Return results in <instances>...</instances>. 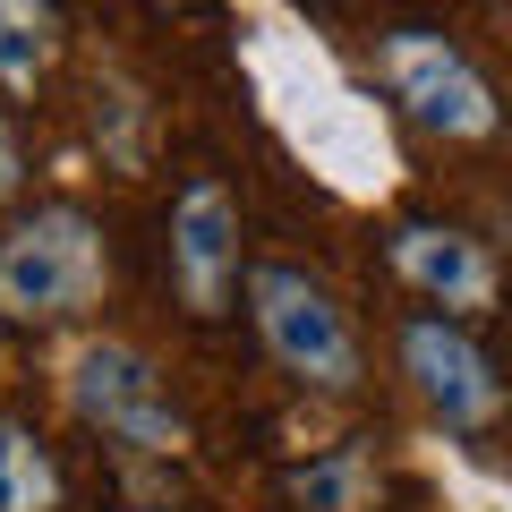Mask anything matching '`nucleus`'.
<instances>
[{"mask_svg": "<svg viewBox=\"0 0 512 512\" xmlns=\"http://www.w3.org/2000/svg\"><path fill=\"white\" fill-rule=\"evenodd\" d=\"M103 282H111L103 231L77 205H35L0 239V316L9 325H69L103 299Z\"/></svg>", "mask_w": 512, "mask_h": 512, "instance_id": "1", "label": "nucleus"}, {"mask_svg": "<svg viewBox=\"0 0 512 512\" xmlns=\"http://www.w3.org/2000/svg\"><path fill=\"white\" fill-rule=\"evenodd\" d=\"M60 393L86 427H103L120 453H146V461H180L188 453V419L171 410L163 376L137 342L120 333H86V342L60 359Z\"/></svg>", "mask_w": 512, "mask_h": 512, "instance_id": "2", "label": "nucleus"}, {"mask_svg": "<svg viewBox=\"0 0 512 512\" xmlns=\"http://www.w3.org/2000/svg\"><path fill=\"white\" fill-rule=\"evenodd\" d=\"M248 316H256V342L282 376H299L308 393H359L367 359H359V333H350L342 299L325 282L291 274V265H256L248 274Z\"/></svg>", "mask_w": 512, "mask_h": 512, "instance_id": "3", "label": "nucleus"}, {"mask_svg": "<svg viewBox=\"0 0 512 512\" xmlns=\"http://www.w3.org/2000/svg\"><path fill=\"white\" fill-rule=\"evenodd\" d=\"M376 77L393 86V103H402L427 137H461V146L495 137V94H487V77H478L444 35H419V26L384 35V43H376Z\"/></svg>", "mask_w": 512, "mask_h": 512, "instance_id": "4", "label": "nucleus"}, {"mask_svg": "<svg viewBox=\"0 0 512 512\" xmlns=\"http://www.w3.org/2000/svg\"><path fill=\"white\" fill-rule=\"evenodd\" d=\"M402 367H410V384H419V402L436 410L444 427H461V436H478V427L504 419V384H495L487 350H478L453 316L402 325Z\"/></svg>", "mask_w": 512, "mask_h": 512, "instance_id": "5", "label": "nucleus"}, {"mask_svg": "<svg viewBox=\"0 0 512 512\" xmlns=\"http://www.w3.org/2000/svg\"><path fill=\"white\" fill-rule=\"evenodd\" d=\"M171 282L188 316H222L239 291V205L222 180H188L171 205Z\"/></svg>", "mask_w": 512, "mask_h": 512, "instance_id": "6", "label": "nucleus"}, {"mask_svg": "<svg viewBox=\"0 0 512 512\" xmlns=\"http://www.w3.org/2000/svg\"><path fill=\"white\" fill-rule=\"evenodd\" d=\"M393 274L444 316H487L495 308V256L478 248L470 231H444V222H402L393 231Z\"/></svg>", "mask_w": 512, "mask_h": 512, "instance_id": "7", "label": "nucleus"}, {"mask_svg": "<svg viewBox=\"0 0 512 512\" xmlns=\"http://www.w3.org/2000/svg\"><path fill=\"white\" fill-rule=\"evenodd\" d=\"M291 504L299 512H376L384 504V470L367 444H333V453L291 470Z\"/></svg>", "mask_w": 512, "mask_h": 512, "instance_id": "8", "label": "nucleus"}, {"mask_svg": "<svg viewBox=\"0 0 512 512\" xmlns=\"http://www.w3.org/2000/svg\"><path fill=\"white\" fill-rule=\"evenodd\" d=\"M60 43V9L52 0H0V94H35Z\"/></svg>", "mask_w": 512, "mask_h": 512, "instance_id": "9", "label": "nucleus"}, {"mask_svg": "<svg viewBox=\"0 0 512 512\" xmlns=\"http://www.w3.org/2000/svg\"><path fill=\"white\" fill-rule=\"evenodd\" d=\"M60 504V461L26 427H0V512H52Z\"/></svg>", "mask_w": 512, "mask_h": 512, "instance_id": "10", "label": "nucleus"}, {"mask_svg": "<svg viewBox=\"0 0 512 512\" xmlns=\"http://www.w3.org/2000/svg\"><path fill=\"white\" fill-rule=\"evenodd\" d=\"M94 137L120 171L146 163V94L128 86V77H94Z\"/></svg>", "mask_w": 512, "mask_h": 512, "instance_id": "11", "label": "nucleus"}, {"mask_svg": "<svg viewBox=\"0 0 512 512\" xmlns=\"http://www.w3.org/2000/svg\"><path fill=\"white\" fill-rule=\"evenodd\" d=\"M18 180H26V154H18V128H9V111H0V205L18 197Z\"/></svg>", "mask_w": 512, "mask_h": 512, "instance_id": "12", "label": "nucleus"}]
</instances>
